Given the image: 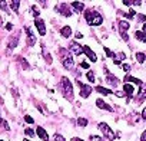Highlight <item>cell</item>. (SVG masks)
Returning a JSON list of instances; mask_svg holds the SVG:
<instances>
[{
	"label": "cell",
	"mask_w": 146,
	"mask_h": 141,
	"mask_svg": "<svg viewBox=\"0 0 146 141\" xmlns=\"http://www.w3.org/2000/svg\"><path fill=\"white\" fill-rule=\"evenodd\" d=\"M85 19H86L88 25H92V26H100L103 23V17L95 10H86Z\"/></svg>",
	"instance_id": "1"
},
{
	"label": "cell",
	"mask_w": 146,
	"mask_h": 141,
	"mask_svg": "<svg viewBox=\"0 0 146 141\" xmlns=\"http://www.w3.org/2000/svg\"><path fill=\"white\" fill-rule=\"evenodd\" d=\"M62 88H63V95L64 98L67 99H73V85L72 82L66 78V77H62Z\"/></svg>",
	"instance_id": "2"
},
{
	"label": "cell",
	"mask_w": 146,
	"mask_h": 141,
	"mask_svg": "<svg viewBox=\"0 0 146 141\" xmlns=\"http://www.w3.org/2000/svg\"><path fill=\"white\" fill-rule=\"evenodd\" d=\"M60 58H62L63 66L66 69H72L73 68V58L70 56V52H67L66 49H60Z\"/></svg>",
	"instance_id": "3"
},
{
	"label": "cell",
	"mask_w": 146,
	"mask_h": 141,
	"mask_svg": "<svg viewBox=\"0 0 146 141\" xmlns=\"http://www.w3.org/2000/svg\"><path fill=\"white\" fill-rule=\"evenodd\" d=\"M98 127H99V130L103 132V135H105L108 140H115V132L110 130V127H109L106 122H100Z\"/></svg>",
	"instance_id": "4"
},
{
	"label": "cell",
	"mask_w": 146,
	"mask_h": 141,
	"mask_svg": "<svg viewBox=\"0 0 146 141\" xmlns=\"http://www.w3.org/2000/svg\"><path fill=\"white\" fill-rule=\"evenodd\" d=\"M69 52L75 53V55H82V53H83V48H82L76 40H72V42L69 43Z\"/></svg>",
	"instance_id": "5"
},
{
	"label": "cell",
	"mask_w": 146,
	"mask_h": 141,
	"mask_svg": "<svg viewBox=\"0 0 146 141\" xmlns=\"http://www.w3.org/2000/svg\"><path fill=\"white\" fill-rule=\"evenodd\" d=\"M78 85H79V88H80V97H82V98H88V97L92 94V87L82 84L79 79H78Z\"/></svg>",
	"instance_id": "6"
},
{
	"label": "cell",
	"mask_w": 146,
	"mask_h": 141,
	"mask_svg": "<svg viewBox=\"0 0 146 141\" xmlns=\"http://www.w3.org/2000/svg\"><path fill=\"white\" fill-rule=\"evenodd\" d=\"M56 12H59V13L63 15L64 17H70V16H72V10L69 9V5H66V3H62L59 7L56 6Z\"/></svg>",
	"instance_id": "7"
},
{
	"label": "cell",
	"mask_w": 146,
	"mask_h": 141,
	"mask_svg": "<svg viewBox=\"0 0 146 141\" xmlns=\"http://www.w3.org/2000/svg\"><path fill=\"white\" fill-rule=\"evenodd\" d=\"M35 26L37 28V30H39V33H40L42 36L46 35V25H44V22H43L42 19L36 17V19H35Z\"/></svg>",
	"instance_id": "8"
},
{
	"label": "cell",
	"mask_w": 146,
	"mask_h": 141,
	"mask_svg": "<svg viewBox=\"0 0 146 141\" xmlns=\"http://www.w3.org/2000/svg\"><path fill=\"white\" fill-rule=\"evenodd\" d=\"M25 30H26V35H27V45L29 46H33V45H36V42H37V39H36V36L32 33V30H30V28H25Z\"/></svg>",
	"instance_id": "9"
},
{
	"label": "cell",
	"mask_w": 146,
	"mask_h": 141,
	"mask_svg": "<svg viewBox=\"0 0 146 141\" xmlns=\"http://www.w3.org/2000/svg\"><path fill=\"white\" fill-rule=\"evenodd\" d=\"M83 53H85V55H86V56H88V58L92 60V62H96V60H98L96 53H95V52H93L89 46H83Z\"/></svg>",
	"instance_id": "10"
},
{
	"label": "cell",
	"mask_w": 146,
	"mask_h": 141,
	"mask_svg": "<svg viewBox=\"0 0 146 141\" xmlns=\"http://www.w3.org/2000/svg\"><path fill=\"white\" fill-rule=\"evenodd\" d=\"M123 91H125V94H126V98H127V99L133 98V95H135V87H133V85H130V84H125Z\"/></svg>",
	"instance_id": "11"
},
{
	"label": "cell",
	"mask_w": 146,
	"mask_h": 141,
	"mask_svg": "<svg viewBox=\"0 0 146 141\" xmlns=\"http://www.w3.org/2000/svg\"><path fill=\"white\" fill-rule=\"evenodd\" d=\"M106 74H108V75H106V82H108V84H110L112 87H115V88H116V87L119 85V79H117L116 77L110 75V74L108 72V70H106Z\"/></svg>",
	"instance_id": "12"
},
{
	"label": "cell",
	"mask_w": 146,
	"mask_h": 141,
	"mask_svg": "<svg viewBox=\"0 0 146 141\" xmlns=\"http://www.w3.org/2000/svg\"><path fill=\"white\" fill-rule=\"evenodd\" d=\"M123 82H125V84H130V82H132V84L139 85V87H142V85H143L140 79H137V78H135V77H130V75H127V77L123 79Z\"/></svg>",
	"instance_id": "13"
},
{
	"label": "cell",
	"mask_w": 146,
	"mask_h": 141,
	"mask_svg": "<svg viewBox=\"0 0 146 141\" xmlns=\"http://www.w3.org/2000/svg\"><path fill=\"white\" fill-rule=\"evenodd\" d=\"M96 105H98L100 109H106V111H109V112H112V111H113V109H112V107H110V105H108V104H106L102 98L96 99Z\"/></svg>",
	"instance_id": "14"
},
{
	"label": "cell",
	"mask_w": 146,
	"mask_h": 141,
	"mask_svg": "<svg viewBox=\"0 0 146 141\" xmlns=\"http://www.w3.org/2000/svg\"><path fill=\"white\" fill-rule=\"evenodd\" d=\"M36 135L40 138V140H43V141H47L49 140V135H47V132L42 128V127H37L36 128Z\"/></svg>",
	"instance_id": "15"
},
{
	"label": "cell",
	"mask_w": 146,
	"mask_h": 141,
	"mask_svg": "<svg viewBox=\"0 0 146 141\" xmlns=\"http://www.w3.org/2000/svg\"><path fill=\"white\" fill-rule=\"evenodd\" d=\"M145 98H146V85H142L140 89H139V94H137V97H136V101L140 104Z\"/></svg>",
	"instance_id": "16"
},
{
	"label": "cell",
	"mask_w": 146,
	"mask_h": 141,
	"mask_svg": "<svg viewBox=\"0 0 146 141\" xmlns=\"http://www.w3.org/2000/svg\"><path fill=\"white\" fill-rule=\"evenodd\" d=\"M135 38H136L137 40H140L142 43H146V33H145L143 30H136V32H135Z\"/></svg>",
	"instance_id": "17"
},
{
	"label": "cell",
	"mask_w": 146,
	"mask_h": 141,
	"mask_svg": "<svg viewBox=\"0 0 146 141\" xmlns=\"http://www.w3.org/2000/svg\"><path fill=\"white\" fill-rule=\"evenodd\" d=\"M123 59H126V55H125L123 52H119V53H116V55H115L113 62H115V65H120V62H122Z\"/></svg>",
	"instance_id": "18"
},
{
	"label": "cell",
	"mask_w": 146,
	"mask_h": 141,
	"mask_svg": "<svg viewBox=\"0 0 146 141\" xmlns=\"http://www.w3.org/2000/svg\"><path fill=\"white\" fill-rule=\"evenodd\" d=\"M60 35H62L63 38H70V36H72V28H70V26H64V28H62Z\"/></svg>",
	"instance_id": "19"
},
{
	"label": "cell",
	"mask_w": 146,
	"mask_h": 141,
	"mask_svg": "<svg viewBox=\"0 0 146 141\" xmlns=\"http://www.w3.org/2000/svg\"><path fill=\"white\" fill-rule=\"evenodd\" d=\"M70 6H72V7H75V10H76V12H82V10L85 9V5H83V3H80V2H72V3H70Z\"/></svg>",
	"instance_id": "20"
},
{
	"label": "cell",
	"mask_w": 146,
	"mask_h": 141,
	"mask_svg": "<svg viewBox=\"0 0 146 141\" xmlns=\"http://www.w3.org/2000/svg\"><path fill=\"white\" fill-rule=\"evenodd\" d=\"M95 89H96L99 94H103V95H110V94H113L112 89H106V88H103V87H96Z\"/></svg>",
	"instance_id": "21"
},
{
	"label": "cell",
	"mask_w": 146,
	"mask_h": 141,
	"mask_svg": "<svg viewBox=\"0 0 146 141\" xmlns=\"http://www.w3.org/2000/svg\"><path fill=\"white\" fill-rule=\"evenodd\" d=\"M119 26H120V32H126L130 25H129L127 20H119Z\"/></svg>",
	"instance_id": "22"
},
{
	"label": "cell",
	"mask_w": 146,
	"mask_h": 141,
	"mask_svg": "<svg viewBox=\"0 0 146 141\" xmlns=\"http://www.w3.org/2000/svg\"><path fill=\"white\" fill-rule=\"evenodd\" d=\"M136 60H137L139 63H143V62L146 60V55H145L143 52H137V53H136Z\"/></svg>",
	"instance_id": "23"
},
{
	"label": "cell",
	"mask_w": 146,
	"mask_h": 141,
	"mask_svg": "<svg viewBox=\"0 0 146 141\" xmlns=\"http://www.w3.org/2000/svg\"><path fill=\"white\" fill-rule=\"evenodd\" d=\"M129 121H130L132 124H137V122L140 121V117H139L137 114H132V115H130V118H129Z\"/></svg>",
	"instance_id": "24"
},
{
	"label": "cell",
	"mask_w": 146,
	"mask_h": 141,
	"mask_svg": "<svg viewBox=\"0 0 146 141\" xmlns=\"http://www.w3.org/2000/svg\"><path fill=\"white\" fill-rule=\"evenodd\" d=\"M19 6H20V2H12L10 3V7H13V12L15 13L19 12Z\"/></svg>",
	"instance_id": "25"
},
{
	"label": "cell",
	"mask_w": 146,
	"mask_h": 141,
	"mask_svg": "<svg viewBox=\"0 0 146 141\" xmlns=\"http://www.w3.org/2000/svg\"><path fill=\"white\" fill-rule=\"evenodd\" d=\"M78 125L79 127H86L88 125V120L86 118H79L78 120Z\"/></svg>",
	"instance_id": "26"
},
{
	"label": "cell",
	"mask_w": 146,
	"mask_h": 141,
	"mask_svg": "<svg viewBox=\"0 0 146 141\" xmlns=\"http://www.w3.org/2000/svg\"><path fill=\"white\" fill-rule=\"evenodd\" d=\"M89 141H103V138L100 135H90L89 137Z\"/></svg>",
	"instance_id": "27"
},
{
	"label": "cell",
	"mask_w": 146,
	"mask_h": 141,
	"mask_svg": "<svg viewBox=\"0 0 146 141\" xmlns=\"http://www.w3.org/2000/svg\"><path fill=\"white\" fill-rule=\"evenodd\" d=\"M23 120H25L27 124H35V120H33L30 115H25V117H23Z\"/></svg>",
	"instance_id": "28"
},
{
	"label": "cell",
	"mask_w": 146,
	"mask_h": 141,
	"mask_svg": "<svg viewBox=\"0 0 146 141\" xmlns=\"http://www.w3.org/2000/svg\"><path fill=\"white\" fill-rule=\"evenodd\" d=\"M25 134H26L27 137H35V131H33L32 128H26V130H25Z\"/></svg>",
	"instance_id": "29"
},
{
	"label": "cell",
	"mask_w": 146,
	"mask_h": 141,
	"mask_svg": "<svg viewBox=\"0 0 146 141\" xmlns=\"http://www.w3.org/2000/svg\"><path fill=\"white\" fill-rule=\"evenodd\" d=\"M88 81H89V82H95V74L90 72V70L88 72Z\"/></svg>",
	"instance_id": "30"
},
{
	"label": "cell",
	"mask_w": 146,
	"mask_h": 141,
	"mask_svg": "<svg viewBox=\"0 0 146 141\" xmlns=\"http://www.w3.org/2000/svg\"><path fill=\"white\" fill-rule=\"evenodd\" d=\"M125 6H139L140 2H123Z\"/></svg>",
	"instance_id": "31"
},
{
	"label": "cell",
	"mask_w": 146,
	"mask_h": 141,
	"mask_svg": "<svg viewBox=\"0 0 146 141\" xmlns=\"http://www.w3.org/2000/svg\"><path fill=\"white\" fill-rule=\"evenodd\" d=\"M120 36H122V39H123L125 42H127V40H129V36H127V33H126V32H120Z\"/></svg>",
	"instance_id": "32"
},
{
	"label": "cell",
	"mask_w": 146,
	"mask_h": 141,
	"mask_svg": "<svg viewBox=\"0 0 146 141\" xmlns=\"http://www.w3.org/2000/svg\"><path fill=\"white\" fill-rule=\"evenodd\" d=\"M54 141H66V140H64L60 134H54Z\"/></svg>",
	"instance_id": "33"
},
{
	"label": "cell",
	"mask_w": 146,
	"mask_h": 141,
	"mask_svg": "<svg viewBox=\"0 0 146 141\" xmlns=\"http://www.w3.org/2000/svg\"><path fill=\"white\" fill-rule=\"evenodd\" d=\"M30 12H32V15H35V16H39V10H37V7H35V6H33V7L30 9Z\"/></svg>",
	"instance_id": "34"
},
{
	"label": "cell",
	"mask_w": 146,
	"mask_h": 141,
	"mask_svg": "<svg viewBox=\"0 0 146 141\" xmlns=\"http://www.w3.org/2000/svg\"><path fill=\"white\" fill-rule=\"evenodd\" d=\"M103 50L106 52V55H108L109 58H112V56H113V53H112V50H110L109 48H103Z\"/></svg>",
	"instance_id": "35"
},
{
	"label": "cell",
	"mask_w": 146,
	"mask_h": 141,
	"mask_svg": "<svg viewBox=\"0 0 146 141\" xmlns=\"http://www.w3.org/2000/svg\"><path fill=\"white\" fill-rule=\"evenodd\" d=\"M122 69L125 70V72H129V70H130V65H126V63H123V65H122Z\"/></svg>",
	"instance_id": "36"
},
{
	"label": "cell",
	"mask_w": 146,
	"mask_h": 141,
	"mask_svg": "<svg viewBox=\"0 0 146 141\" xmlns=\"http://www.w3.org/2000/svg\"><path fill=\"white\" fill-rule=\"evenodd\" d=\"M80 68H83V69H89V63H88V62H82V63H80Z\"/></svg>",
	"instance_id": "37"
},
{
	"label": "cell",
	"mask_w": 146,
	"mask_h": 141,
	"mask_svg": "<svg viewBox=\"0 0 146 141\" xmlns=\"http://www.w3.org/2000/svg\"><path fill=\"white\" fill-rule=\"evenodd\" d=\"M2 122H3V128H5V130H10V127H9V124L6 122V120H3Z\"/></svg>",
	"instance_id": "38"
},
{
	"label": "cell",
	"mask_w": 146,
	"mask_h": 141,
	"mask_svg": "<svg viewBox=\"0 0 146 141\" xmlns=\"http://www.w3.org/2000/svg\"><path fill=\"white\" fill-rule=\"evenodd\" d=\"M126 94H125V91H117L116 92V97H125Z\"/></svg>",
	"instance_id": "39"
},
{
	"label": "cell",
	"mask_w": 146,
	"mask_h": 141,
	"mask_svg": "<svg viewBox=\"0 0 146 141\" xmlns=\"http://www.w3.org/2000/svg\"><path fill=\"white\" fill-rule=\"evenodd\" d=\"M140 141H146V131H143V134L140 137Z\"/></svg>",
	"instance_id": "40"
},
{
	"label": "cell",
	"mask_w": 146,
	"mask_h": 141,
	"mask_svg": "<svg viewBox=\"0 0 146 141\" xmlns=\"http://www.w3.org/2000/svg\"><path fill=\"white\" fill-rule=\"evenodd\" d=\"M6 29H7V30H12V29H13V25H12V23H7V25H6Z\"/></svg>",
	"instance_id": "41"
},
{
	"label": "cell",
	"mask_w": 146,
	"mask_h": 141,
	"mask_svg": "<svg viewBox=\"0 0 146 141\" xmlns=\"http://www.w3.org/2000/svg\"><path fill=\"white\" fill-rule=\"evenodd\" d=\"M142 117H143V120L146 121V108L143 109V112H142Z\"/></svg>",
	"instance_id": "42"
},
{
	"label": "cell",
	"mask_w": 146,
	"mask_h": 141,
	"mask_svg": "<svg viewBox=\"0 0 146 141\" xmlns=\"http://www.w3.org/2000/svg\"><path fill=\"white\" fill-rule=\"evenodd\" d=\"M76 38H78V39H82L83 35H82V33H76Z\"/></svg>",
	"instance_id": "43"
},
{
	"label": "cell",
	"mask_w": 146,
	"mask_h": 141,
	"mask_svg": "<svg viewBox=\"0 0 146 141\" xmlns=\"http://www.w3.org/2000/svg\"><path fill=\"white\" fill-rule=\"evenodd\" d=\"M72 141H83V140H80V138H76V137H73V138H72Z\"/></svg>",
	"instance_id": "44"
},
{
	"label": "cell",
	"mask_w": 146,
	"mask_h": 141,
	"mask_svg": "<svg viewBox=\"0 0 146 141\" xmlns=\"http://www.w3.org/2000/svg\"><path fill=\"white\" fill-rule=\"evenodd\" d=\"M143 32L146 33V23H143Z\"/></svg>",
	"instance_id": "45"
},
{
	"label": "cell",
	"mask_w": 146,
	"mask_h": 141,
	"mask_svg": "<svg viewBox=\"0 0 146 141\" xmlns=\"http://www.w3.org/2000/svg\"><path fill=\"white\" fill-rule=\"evenodd\" d=\"M23 141H29V140H23Z\"/></svg>",
	"instance_id": "46"
}]
</instances>
